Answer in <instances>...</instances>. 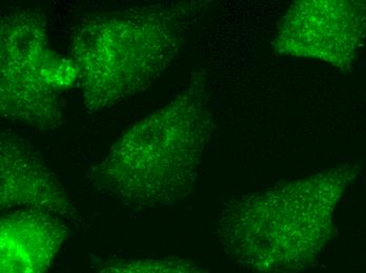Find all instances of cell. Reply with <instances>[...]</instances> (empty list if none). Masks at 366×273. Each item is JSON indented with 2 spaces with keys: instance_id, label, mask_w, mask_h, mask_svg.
Returning a JSON list of instances; mask_svg holds the SVG:
<instances>
[{
  "instance_id": "obj_6",
  "label": "cell",
  "mask_w": 366,
  "mask_h": 273,
  "mask_svg": "<svg viewBox=\"0 0 366 273\" xmlns=\"http://www.w3.org/2000/svg\"><path fill=\"white\" fill-rule=\"evenodd\" d=\"M0 153L2 210H35L57 217L73 215L64 187L28 144L2 135Z\"/></svg>"
},
{
  "instance_id": "obj_4",
  "label": "cell",
  "mask_w": 366,
  "mask_h": 273,
  "mask_svg": "<svg viewBox=\"0 0 366 273\" xmlns=\"http://www.w3.org/2000/svg\"><path fill=\"white\" fill-rule=\"evenodd\" d=\"M0 29L2 116L41 130L59 128L60 95L78 82L72 59L51 48L46 19L34 9L6 11Z\"/></svg>"
},
{
  "instance_id": "obj_3",
  "label": "cell",
  "mask_w": 366,
  "mask_h": 273,
  "mask_svg": "<svg viewBox=\"0 0 366 273\" xmlns=\"http://www.w3.org/2000/svg\"><path fill=\"white\" fill-rule=\"evenodd\" d=\"M196 14L192 4H147L82 20L71 59L86 108L108 110L151 86L177 56Z\"/></svg>"
},
{
  "instance_id": "obj_1",
  "label": "cell",
  "mask_w": 366,
  "mask_h": 273,
  "mask_svg": "<svg viewBox=\"0 0 366 273\" xmlns=\"http://www.w3.org/2000/svg\"><path fill=\"white\" fill-rule=\"evenodd\" d=\"M213 132L204 74L197 72L169 103L129 126L91 181L129 207L174 204L193 192Z\"/></svg>"
},
{
  "instance_id": "obj_7",
  "label": "cell",
  "mask_w": 366,
  "mask_h": 273,
  "mask_svg": "<svg viewBox=\"0 0 366 273\" xmlns=\"http://www.w3.org/2000/svg\"><path fill=\"white\" fill-rule=\"evenodd\" d=\"M0 230L1 273H46L66 237L60 217L35 210L4 215Z\"/></svg>"
},
{
  "instance_id": "obj_8",
  "label": "cell",
  "mask_w": 366,
  "mask_h": 273,
  "mask_svg": "<svg viewBox=\"0 0 366 273\" xmlns=\"http://www.w3.org/2000/svg\"><path fill=\"white\" fill-rule=\"evenodd\" d=\"M98 273H204L187 262L177 259H129L109 264Z\"/></svg>"
},
{
  "instance_id": "obj_5",
  "label": "cell",
  "mask_w": 366,
  "mask_h": 273,
  "mask_svg": "<svg viewBox=\"0 0 366 273\" xmlns=\"http://www.w3.org/2000/svg\"><path fill=\"white\" fill-rule=\"evenodd\" d=\"M366 40V1L307 0L292 4L274 35V51L285 56L352 68Z\"/></svg>"
},
{
  "instance_id": "obj_2",
  "label": "cell",
  "mask_w": 366,
  "mask_h": 273,
  "mask_svg": "<svg viewBox=\"0 0 366 273\" xmlns=\"http://www.w3.org/2000/svg\"><path fill=\"white\" fill-rule=\"evenodd\" d=\"M357 175L345 164L229 201L217 228L225 252L260 272L307 267L329 241L337 204Z\"/></svg>"
}]
</instances>
